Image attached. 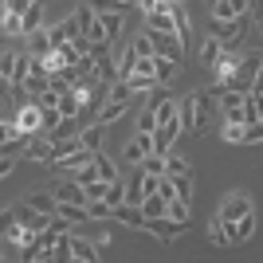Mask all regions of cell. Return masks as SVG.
Returning a JSON list of instances; mask_svg holds the SVG:
<instances>
[{"mask_svg":"<svg viewBox=\"0 0 263 263\" xmlns=\"http://www.w3.org/2000/svg\"><path fill=\"white\" fill-rule=\"evenodd\" d=\"M224 87L212 90H193L185 95V102H177V118H181V134H204L212 122V110H216V95Z\"/></svg>","mask_w":263,"mask_h":263,"instance_id":"1","label":"cell"},{"mask_svg":"<svg viewBox=\"0 0 263 263\" xmlns=\"http://www.w3.org/2000/svg\"><path fill=\"white\" fill-rule=\"evenodd\" d=\"M259 67H263V59H259V51H252V55H243V59H236V67L228 71V79H224V90H252L255 83H259Z\"/></svg>","mask_w":263,"mask_h":263,"instance_id":"2","label":"cell"},{"mask_svg":"<svg viewBox=\"0 0 263 263\" xmlns=\"http://www.w3.org/2000/svg\"><path fill=\"white\" fill-rule=\"evenodd\" d=\"M12 126H16L24 138H32V134L44 126V110H40V102H35V99L20 102V106H16V114H12Z\"/></svg>","mask_w":263,"mask_h":263,"instance_id":"3","label":"cell"},{"mask_svg":"<svg viewBox=\"0 0 263 263\" xmlns=\"http://www.w3.org/2000/svg\"><path fill=\"white\" fill-rule=\"evenodd\" d=\"M145 40H149V47H154V55L181 63V55H185V40H181V35H173V32H145Z\"/></svg>","mask_w":263,"mask_h":263,"instance_id":"4","label":"cell"},{"mask_svg":"<svg viewBox=\"0 0 263 263\" xmlns=\"http://www.w3.org/2000/svg\"><path fill=\"white\" fill-rule=\"evenodd\" d=\"M189 224H181V220H173V216H154V220H145V232H154L157 240H177V236H181V232H185Z\"/></svg>","mask_w":263,"mask_h":263,"instance_id":"5","label":"cell"},{"mask_svg":"<svg viewBox=\"0 0 263 263\" xmlns=\"http://www.w3.org/2000/svg\"><path fill=\"white\" fill-rule=\"evenodd\" d=\"M12 216H16V224H20L24 232H44L47 220H51V216H44V212H35L28 200H24V204H16V209H12Z\"/></svg>","mask_w":263,"mask_h":263,"instance_id":"6","label":"cell"},{"mask_svg":"<svg viewBox=\"0 0 263 263\" xmlns=\"http://www.w3.org/2000/svg\"><path fill=\"white\" fill-rule=\"evenodd\" d=\"M243 212H252V200L243 197V193H232V197H224V204H220L216 216L224 220V224H232L236 216H243Z\"/></svg>","mask_w":263,"mask_h":263,"instance_id":"7","label":"cell"},{"mask_svg":"<svg viewBox=\"0 0 263 263\" xmlns=\"http://www.w3.org/2000/svg\"><path fill=\"white\" fill-rule=\"evenodd\" d=\"M110 216H114V220H122L126 228L145 232V216H142V209H138V204H126V200H122V204H114V209H110Z\"/></svg>","mask_w":263,"mask_h":263,"instance_id":"8","label":"cell"},{"mask_svg":"<svg viewBox=\"0 0 263 263\" xmlns=\"http://www.w3.org/2000/svg\"><path fill=\"white\" fill-rule=\"evenodd\" d=\"M240 28H243V16H236V20H212V40L216 44H232L236 35H240Z\"/></svg>","mask_w":263,"mask_h":263,"instance_id":"9","label":"cell"},{"mask_svg":"<svg viewBox=\"0 0 263 263\" xmlns=\"http://www.w3.org/2000/svg\"><path fill=\"white\" fill-rule=\"evenodd\" d=\"M145 154H154V134H142V130H138V138H134L130 145H126V154H122V157L138 165V161H142Z\"/></svg>","mask_w":263,"mask_h":263,"instance_id":"10","label":"cell"},{"mask_svg":"<svg viewBox=\"0 0 263 263\" xmlns=\"http://www.w3.org/2000/svg\"><path fill=\"white\" fill-rule=\"evenodd\" d=\"M24 149H28V161H47V165L55 161V149H51V142H47V138H28V142H24Z\"/></svg>","mask_w":263,"mask_h":263,"instance_id":"11","label":"cell"},{"mask_svg":"<svg viewBox=\"0 0 263 263\" xmlns=\"http://www.w3.org/2000/svg\"><path fill=\"white\" fill-rule=\"evenodd\" d=\"M55 204H87V193L79 181H67V185L55 189Z\"/></svg>","mask_w":263,"mask_h":263,"instance_id":"12","label":"cell"},{"mask_svg":"<svg viewBox=\"0 0 263 263\" xmlns=\"http://www.w3.org/2000/svg\"><path fill=\"white\" fill-rule=\"evenodd\" d=\"M71 259H83V263H95L99 259V248L87 240V236H75L71 232Z\"/></svg>","mask_w":263,"mask_h":263,"instance_id":"13","label":"cell"},{"mask_svg":"<svg viewBox=\"0 0 263 263\" xmlns=\"http://www.w3.org/2000/svg\"><path fill=\"white\" fill-rule=\"evenodd\" d=\"M95 16H99L102 32H106V44H114L122 35V16H126V12H95Z\"/></svg>","mask_w":263,"mask_h":263,"instance_id":"14","label":"cell"},{"mask_svg":"<svg viewBox=\"0 0 263 263\" xmlns=\"http://www.w3.org/2000/svg\"><path fill=\"white\" fill-rule=\"evenodd\" d=\"M24 40H28V55H40V59H44V55L51 51V35H47V28H35V32H28Z\"/></svg>","mask_w":263,"mask_h":263,"instance_id":"15","label":"cell"},{"mask_svg":"<svg viewBox=\"0 0 263 263\" xmlns=\"http://www.w3.org/2000/svg\"><path fill=\"white\" fill-rule=\"evenodd\" d=\"M55 110H59V118H79L83 102H79L75 90H63V95H59V102H55Z\"/></svg>","mask_w":263,"mask_h":263,"instance_id":"16","label":"cell"},{"mask_svg":"<svg viewBox=\"0 0 263 263\" xmlns=\"http://www.w3.org/2000/svg\"><path fill=\"white\" fill-rule=\"evenodd\" d=\"M102 134H106V126H102V122H90V126H83V130H79V145L99 149V145H102Z\"/></svg>","mask_w":263,"mask_h":263,"instance_id":"17","label":"cell"},{"mask_svg":"<svg viewBox=\"0 0 263 263\" xmlns=\"http://www.w3.org/2000/svg\"><path fill=\"white\" fill-rule=\"evenodd\" d=\"M90 157H95V149H87V145H79L75 154L59 157V161H51V165H59V169H63V173H67V169H79V165H87Z\"/></svg>","mask_w":263,"mask_h":263,"instance_id":"18","label":"cell"},{"mask_svg":"<svg viewBox=\"0 0 263 263\" xmlns=\"http://www.w3.org/2000/svg\"><path fill=\"white\" fill-rule=\"evenodd\" d=\"M161 161H165V177H193V169H189V161H185V157H177L173 149H169V154H165Z\"/></svg>","mask_w":263,"mask_h":263,"instance_id":"19","label":"cell"},{"mask_svg":"<svg viewBox=\"0 0 263 263\" xmlns=\"http://www.w3.org/2000/svg\"><path fill=\"white\" fill-rule=\"evenodd\" d=\"M0 236H8V240H16V243H20L24 236H28V232H24L20 224H16V216H12V209H8V212H0Z\"/></svg>","mask_w":263,"mask_h":263,"instance_id":"20","label":"cell"},{"mask_svg":"<svg viewBox=\"0 0 263 263\" xmlns=\"http://www.w3.org/2000/svg\"><path fill=\"white\" fill-rule=\"evenodd\" d=\"M177 67H181L177 59H161V55H154V79H157V83H169V79L177 75Z\"/></svg>","mask_w":263,"mask_h":263,"instance_id":"21","label":"cell"},{"mask_svg":"<svg viewBox=\"0 0 263 263\" xmlns=\"http://www.w3.org/2000/svg\"><path fill=\"white\" fill-rule=\"evenodd\" d=\"M79 134V118H59L51 126V138H47V142H59V138H75Z\"/></svg>","mask_w":263,"mask_h":263,"instance_id":"22","label":"cell"},{"mask_svg":"<svg viewBox=\"0 0 263 263\" xmlns=\"http://www.w3.org/2000/svg\"><path fill=\"white\" fill-rule=\"evenodd\" d=\"M95 173H99L102 181H118V165L110 161L106 154H99V149H95Z\"/></svg>","mask_w":263,"mask_h":263,"instance_id":"23","label":"cell"},{"mask_svg":"<svg viewBox=\"0 0 263 263\" xmlns=\"http://www.w3.org/2000/svg\"><path fill=\"white\" fill-rule=\"evenodd\" d=\"M126 106H130V102H110V99H106V106H102L99 114H95V122H102V126H110V122H114V118H122V114H126Z\"/></svg>","mask_w":263,"mask_h":263,"instance_id":"24","label":"cell"},{"mask_svg":"<svg viewBox=\"0 0 263 263\" xmlns=\"http://www.w3.org/2000/svg\"><path fill=\"white\" fill-rule=\"evenodd\" d=\"M16 114V102H12V83L0 75V118H12Z\"/></svg>","mask_w":263,"mask_h":263,"instance_id":"25","label":"cell"},{"mask_svg":"<svg viewBox=\"0 0 263 263\" xmlns=\"http://www.w3.org/2000/svg\"><path fill=\"white\" fill-rule=\"evenodd\" d=\"M40 90H47V75H35V71H28V75H24V95H28V99H35Z\"/></svg>","mask_w":263,"mask_h":263,"instance_id":"26","label":"cell"},{"mask_svg":"<svg viewBox=\"0 0 263 263\" xmlns=\"http://www.w3.org/2000/svg\"><path fill=\"white\" fill-rule=\"evenodd\" d=\"M55 212H59V216H67L71 224H83V220H90V216H87V204H55Z\"/></svg>","mask_w":263,"mask_h":263,"instance_id":"27","label":"cell"},{"mask_svg":"<svg viewBox=\"0 0 263 263\" xmlns=\"http://www.w3.org/2000/svg\"><path fill=\"white\" fill-rule=\"evenodd\" d=\"M28 204H32L35 212L51 216V212H55V193H35V197H28Z\"/></svg>","mask_w":263,"mask_h":263,"instance_id":"28","label":"cell"},{"mask_svg":"<svg viewBox=\"0 0 263 263\" xmlns=\"http://www.w3.org/2000/svg\"><path fill=\"white\" fill-rule=\"evenodd\" d=\"M220 47H224V44H216V40L209 35V44L200 47V63H204V67H212V63L220 59Z\"/></svg>","mask_w":263,"mask_h":263,"instance_id":"29","label":"cell"},{"mask_svg":"<svg viewBox=\"0 0 263 263\" xmlns=\"http://www.w3.org/2000/svg\"><path fill=\"white\" fill-rule=\"evenodd\" d=\"M87 216H90V220H106V216H110V204H106L102 197L87 200Z\"/></svg>","mask_w":263,"mask_h":263,"instance_id":"30","label":"cell"},{"mask_svg":"<svg viewBox=\"0 0 263 263\" xmlns=\"http://www.w3.org/2000/svg\"><path fill=\"white\" fill-rule=\"evenodd\" d=\"M90 12H126V4L122 0H87Z\"/></svg>","mask_w":263,"mask_h":263,"instance_id":"31","label":"cell"},{"mask_svg":"<svg viewBox=\"0 0 263 263\" xmlns=\"http://www.w3.org/2000/svg\"><path fill=\"white\" fill-rule=\"evenodd\" d=\"M224 142H232V145H240L243 142V122H228V126H224Z\"/></svg>","mask_w":263,"mask_h":263,"instance_id":"32","label":"cell"},{"mask_svg":"<svg viewBox=\"0 0 263 263\" xmlns=\"http://www.w3.org/2000/svg\"><path fill=\"white\" fill-rule=\"evenodd\" d=\"M209 236H212L216 243H232V240H228V228H224V220H220V216H212V224H209Z\"/></svg>","mask_w":263,"mask_h":263,"instance_id":"33","label":"cell"},{"mask_svg":"<svg viewBox=\"0 0 263 263\" xmlns=\"http://www.w3.org/2000/svg\"><path fill=\"white\" fill-rule=\"evenodd\" d=\"M102 200H106L110 209H114V204H122V181H110L106 193H102Z\"/></svg>","mask_w":263,"mask_h":263,"instance_id":"34","label":"cell"},{"mask_svg":"<svg viewBox=\"0 0 263 263\" xmlns=\"http://www.w3.org/2000/svg\"><path fill=\"white\" fill-rule=\"evenodd\" d=\"M12 248H20V243H16V240H8V236H0V259H8V255H16ZM16 259H20V255H16Z\"/></svg>","mask_w":263,"mask_h":263,"instance_id":"35","label":"cell"},{"mask_svg":"<svg viewBox=\"0 0 263 263\" xmlns=\"http://www.w3.org/2000/svg\"><path fill=\"white\" fill-rule=\"evenodd\" d=\"M138 130H142V134H154V110H142V118H138Z\"/></svg>","mask_w":263,"mask_h":263,"instance_id":"36","label":"cell"},{"mask_svg":"<svg viewBox=\"0 0 263 263\" xmlns=\"http://www.w3.org/2000/svg\"><path fill=\"white\" fill-rule=\"evenodd\" d=\"M32 0H4V12H16V16H24V8H28Z\"/></svg>","mask_w":263,"mask_h":263,"instance_id":"37","label":"cell"},{"mask_svg":"<svg viewBox=\"0 0 263 263\" xmlns=\"http://www.w3.org/2000/svg\"><path fill=\"white\" fill-rule=\"evenodd\" d=\"M138 4H142V12H154V8H165L169 0H138Z\"/></svg>","mask_w":263,"mask_h":263,"instance_id":"38","label":"cell"},{"mask_svg":"<svg viewBox=\"0 0 263 263\" xmlns=\"http://www.w3.org/2000/svg\"><path fill=\"white\" fill-rule=\"evenodd\" d=\"M173 4H181V0H173Z\"/></svg>","mask_w":263,"mask_h":263,"instance_id":"39","label":"cell"},{"mask_svg":"<svg viewBox=\"0 0 263 263\" xmlns=\"http://www.w3.org/2000/svg\"><path fill=\"white\" fill-rule=\"evenodd\" d=\"M122 4H126V0H122Z\"/></svg>","mask_w":263,"mask_h":263,"instance_id":"40","label":"cell"}]
</instances>
